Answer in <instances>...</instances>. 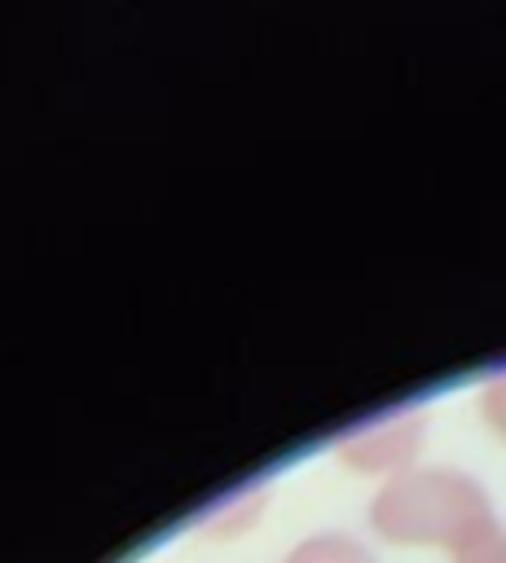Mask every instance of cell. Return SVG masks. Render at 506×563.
<instances>
[{"label":"cell","instance_id":"obj_1","mask_svg":"<svg viewBox=\"0 0 506 563\" xmlns=\"http://www.w3.org/2000/svg\"><path fill=\"white\" fill-rule=\"evenodd\" d=\"M484 519H493L484 488L471 475L444 466H427V471L405 466L370 501V523L396 545L458 550L471 537V528H480Z\"/></svg>","mask_w":506,"mask_h":563},{"label":"cell","instance_id":"obj_2","mask_svg":"<svg viewBox=\"0 0 506 563\" xmlns=\"http://www.w3.org/2000/svg\"><path fill=\"white\" fill-rule=\"evenodd\" d=\"M422 427H427L422 413H400V418L356 427L352 435H343L339 457L352 462L356 471H405V462L422 444Z\"/></svg>","mask_w":506,"mask_h":563},{"label":"cell","instance_id":"obj_3","mask_svg":"<svg viewBox=\"0 0 506 563\" xmlns=\"http://www.w3.org/2000/svg\"><path fill=\"white\" fill-rule=\"evenodd\" d=\"M286 563H374V554L352 541V537H339V532H326V537H312V541H299Z\"/></svg>","mask_w":506,"mask_h":563},{"label":"cell","instance_id":"obj_4","mask_svg":"<svg viewBox=\"0 0 506 563\" xmlns=\"http://www.w3.org/2000/svg\"><path fill=\"white\" fill-rule=\"evenodd\" d=\"M453 563H506V528L497 519H484L471 528V537L453 550Z\"/></svg>","mask_w":506,"mask_h":563},{"label":"cell","instance_id":"obj_5","mask_svg":"<svg viewBox=\"0 0 506 563\" xmlns=\"http://www.w3.org/2000/svg\"><path fill=\"white\" fill-rule=\"evenodd\" d=\"M480 413L488 418V427L506 440V369L488 378V387L480 391Z\"/></svg>","mask_w":506,"mask_h":563}]
</instances>
